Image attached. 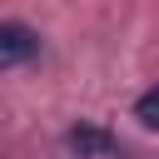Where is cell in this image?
I'll return each mask as SVG.
<instances>
[{"label":"cell","mask_w":159,"mask_h":159,"mask_svg":"<svg viewBox=\"0 0 159 159\" xmlns=\"http://www.w3.org/2000/svg\"><path fill=\"white\" fill-rule=\"evenodd\" d=\"M65 144H70V154H80V159H114V154H119V139H114L104 124H89V119H80V124L65 134Z\"/></svg>","instance_id":"cell-1"},{"label":"cell","mask_w":159,"mask_h":159,"mask_svg":"<svg viewBox=\"0 0 159 159\" xmlns=\"http://www.w3.org/2000/svg\"><path fill=\"white\" fill-rule=\"evenodd\" d=\"M35 55H40V35L30 25H20V20H0V70L25 65Z\"/></svg>","instance_id":"cell-2"},{"label":"cell","mask_w":159,"mask_h":159,"mask_svg":"<svg viewBox=\"0 0 159 159\" xmlns=\"http://www.w3.org/2000/svg\"><path fill=\"white\" fill-rule=\"evenodd\" d=\"M134 119H139V124H149V129H159V84H154V89H144V94L134 99Z\"/></svg>","instance_id":"cell-3"}]
</instances>
